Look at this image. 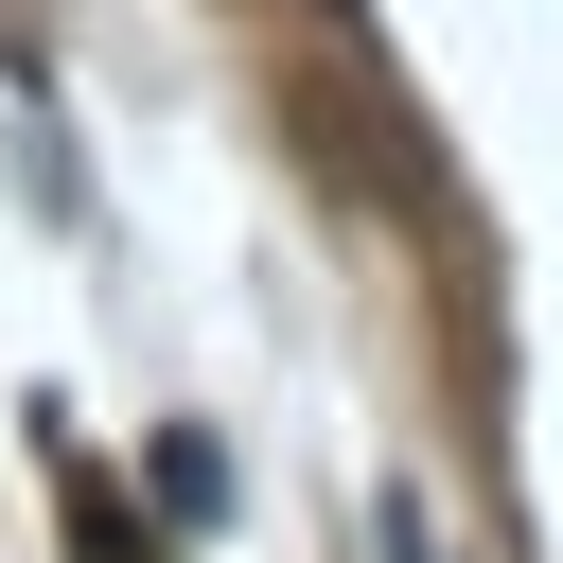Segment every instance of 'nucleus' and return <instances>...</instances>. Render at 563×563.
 Instances as JSON below:
<instances>
[{"label": "nucleus", "instance_id": "obj_1", "mask_svg": "<svg viewBox=\"0 0 563 563\" xmlns=\"http://www.w3.org/2000/svg\"><path fill=\"white\" fill-rule=\"evenodd\" d=\"M158 510H176V528H229V457H211L194 422H158Z\"/></svg>", "mask_w": 563, "mask_h": 563}, {"label": "nucleus", "instance_id": "obj_2", "mask_svg": "<svg viewBox=\"0 0 563 563\" xmlns=\"http://www.w3.org/2000/svg\"><path fill=\"white\" fill-rule=\"evenodd\" d=\"M369 563H457L440 510H422V475H369Z\"/></svg>", "mask_w": 563, "mask_h": 563}]
</instances>
